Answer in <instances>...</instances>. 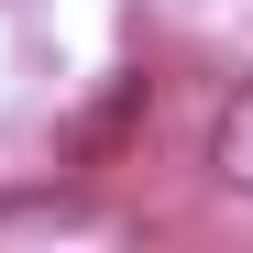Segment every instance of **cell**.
I'll list each match as a JSON object with an SVG mask.
<instances>
[{
  "instance_id": "cell-1",
  "label": "cell",
  "mask_w": 253,
  "mask_h": 253,
  "mask_svg": "<svg viewBox=\"0 0 253 253\" xmlns=\"http://www.w3.org/2000/svg\"><path fill=\"white\" fill-rule=\"evenodd\" d=\"M209 176H220L231 198H253V77L220 99V121H209Z\"/></svg>"
}]
</instances>
